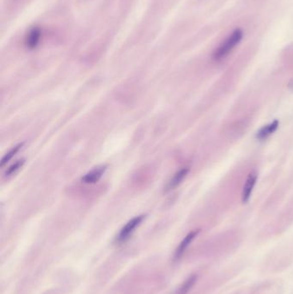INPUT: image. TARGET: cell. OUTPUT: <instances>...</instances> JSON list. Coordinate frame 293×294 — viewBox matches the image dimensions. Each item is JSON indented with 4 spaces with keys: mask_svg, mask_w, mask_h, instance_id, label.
<instances>
[{
    "mask_svg": "<svg viewBox=\"0 0 293 294\" xmlns=\"http://www.w3.org/2000/svg\"><path fill=\"white\" fill-rule=\"evenodd\" d=\"M242 36H243V33H242V30H240V29H236L233 31L232 33L230 34V37L224 40L218 49L215 50L213 55H212L213 60L219 61L226 57L227 55H229L230 52L235 49V47L238 45L240 42L242 41Z\"/></svg>",
    "mask_w": 293,
    "mask_h": 294,
    "instance_id": "obj_1",
    "label": "cell"
},
{
    "mask_svg": "<svg viewBox=\"0 0 293 294\" xmlns=\"http://www.w3.org/2000/svg\"><path fill=\"white\" fill-rule=\"evenodd\" d=\"M145 218V215L142 214V215L136 216V217H134V218H132L131 220L127 222V224L121 228V230H120V232H119L117 237H116L115 242L118 244L126 243L127 240L133 236V232L141 224Z\"/></svg>",
    "mask_w": 293,
    "mask_h": 294,
    "instance_id": "obj_2",
    "label": "cell"
},
{
    "mask_svg": "<svg viewBox=\"0 0 293 294\" xmlns=\"http://www.w3.org/2000/svg\"><path fill=\"white\" fill-rule=\"evenodd\" d=\"M200 232V230H193L181 241V243L179 244L177 249L175 250V255H174V261H178L181 260V258L184 255L185 252L187 250L188 246L190 245L191 243L193 242L194 238L197 237V235Z\"/></svg>",
    "mask_w": 293,
    "mask_h": 294,
    "instance_id": "obj_3",
    "label": "cell"
},
{
    "mask_svg": "<svg viewBox=\"0 0 293 294\" xmlns=\"http://www.w3.org/2000/svg\"><path fill=\"white\" fill-rule=\"evenodd\" d=\"M107 165H102L91 170L90 172L86 173L85 176L82 177V182L86 184H93L98 182L102 178L103 174L106 171Z\"/></svg>",
    "mask_w": 293,
    "mask_h": 294,
    "instance_id": "obj_4",
    "label": "cell"
},
{
    "mask_svg": "<svg viewBox=\"0 0 293 294\" xmlns=\"http://www.w3.org/2000/svg\"><path fill=\"white\" fill-rule=\"evenodd\" d=\"M257 175L255 172H252L248 175V178L246 180L244 186H243V189H242V200L243 203H247L249 198H250L251 194L253 192L255 182H256Z\"/></svg>",
    "mask_w": 293,
    "mask_h": 294,
    "instance_id": "obj_5",
    "label": "cell"
},
{
    "mask_svg": "<svg viewBox=\"0 0 293 294\" xmlns=\"http://www.w3.org/2000/svg\"><path fill=\"white\" fill-rule=\"evenodd\" d=\"M42 37V31L38 27H33L29 31L25 40V44L28 49H34L39 45L40 41Z\"/></svg>",
    "mask_w": 293,
    "mask_h": 294,
    "instance_id": "obj_6",
    "label": "cell"
},
{
    "mask_svg": "<svg viewBox=\"0 0 293 294\" xmlns=\"http://www.w3.org/2000/svg\"><path fill=\"white\" fill-rule=\"evenodd\" d=\"M278 125H279V122H278V120H275L272 123L264 126V127L260 128V130L257 132V139L260 140H266L270 135H272L275 131L277 130V128H278Z\"/></svg>",
    "mask_w": 293,
    "mask_h": 294,
    "instance_id": "obj_7",
    "label": "cell"
},
{
    "mask_svg": "<svg viewBox=\"0 0 293 294\" xmlns=\"http://www.w3.org/2000/svg\"><path fill=\"white\" fill-rule=\"evenodd\" d=\"M189 172V169L188 168H183L181 170H179L178 172L175 174V176H173L172 179L169 181L168 185H167V190H172L174 188H176L177 186L180 185L182 181L185 179V177L187 176V174Z\"/></svg>",
    "mask_w": 293,
    "mask_h": 294,
    "instance_id": "obj_8",
    "label": "cell"
},
{
    "mask_svg": "<svg viewBox=\"0 0 293 294\" xmlns=\"http://www.w3.org/2000/svg\"><path fill=\"white\" fill-rule=\"evenodd\" d=\"M198 276L196 274H192L190 277H188L183 284L178 288L175 294H187L190 291L191 289L193 288V285L196 283Z\"/></svg>",
    "mask_w": 293,
    "mask_h": 294,
    "instance_id": "obj_9",
    "label": "cell"
},
{
    "mask_svg": "<svg viewBox=\"0 0 293 294\" xmlns=\"http://www.w3.org/2000/svg\"><path fill=\"white\" fill-rule=\"evenodd\" d=\"M23 146H24V143H21V144H19V145L14 146L13 149H11L9 152H7V154L4 156L3 159L1 161V164H0L1 167L5 166V165H6L11 159H13V157H14V156L20 151V149H21Z\"/></svg>",
    "mask_w": 293,
    "mask_h": 294,
    "instance_id": "obj_10",
    "label": "cell"
},
{
    "mask_svg": "<svg viewBox=\"0 0 293 294\" xmlns=\"http://www.w3.org/2000/svg\"><path fill=\"white\" fill-rule=\"evenodd\" d=\"M25 163V159H20V160L17 161L15 164H13V165H11V166L8 168V170H7V172H6V176H11L14 175L18 170H20L22 167L24 166V164Z\"/></svg>",
    "mask_w": 293,
    "mask_h": 294,
    "instance_id": "obj_11",
    "label": "cell"
},
{
    "mask_svg": "<svg viewBox=\"0 0 293 294\" xmlns=\"http://www.w3.org/2000/svg\"><path fill=\"white\" fill-rule=\"evenodd\" d=\"M288 88H289L290 91H293V79L288 84Z\"/></svg>",
    "mask_w": 293,
    "mask_h": 294,
    "instance_id": "obj_12",
    "label": "cell"
}]
</instances>
